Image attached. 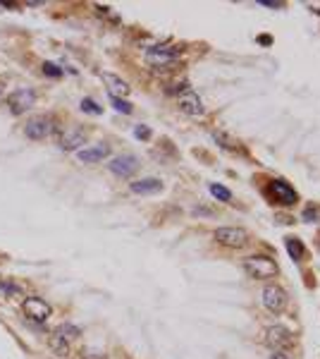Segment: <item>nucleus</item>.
Here are the masks:
<instances>
[{
    "label": "nucleus",
    "instance_id": "1",
    "mask_svg": "<svg viewBox=\"0 0 320 359\" xmlns=\"http://www.w3.org/2000/svg\"><path fill=\"white\" fill-rule=\"evenodd\" d=\"M179 60V51L172 46H153L146 51V62L158 72H170L172 67H177Z\"/></svg>",
    "mask_w": 320,
    "mask_h": 359
},
{
    "label": "nucleus",
    "instance_id": "2",
    "mask_svg": "<svg viewBox=\"0 0 320 359\" xmlns=\"http://www.w3.org/2000/svg\"><path fill=\"white\" fill-rule=\"evenodd\" d=\"M53 132H57V120H55V115H48V113L34 115V118L24 124V134H27L29 139H34V141H41V139L51 137Z\"/></svg>",
    "mask_w": 320,
    "mask_h": 359
},
{
    "label": "nucleus",
    "instance_id": "3",
    "mask_svg": "<svg viewBox=\"0 0 320 359\" xmlns=\"http://www.w3.org/2000/svg\"><path fill=\"white\" fill-rule=\"evenodd\" d=\"M244 271L251 278H258V280H267L277 273V263L267 256H251L244 261Z\"/></svg>",
    "mask_w": 320,
    "mask_h": 359
},
{
    "label": "nucleus",
    "instance_id": "4",
    "mask_svg": "<svg viewBox=\"0 0 320 359\" xmlns=\"http://www.w3.org/2000/svg\"><path fill=\"white\" fill-rule=\"evenodd\" d=\"M86 137H89V132H86L81 124H74V127H67V129L60 132L57 146H60L62 151H79V146L86 144Z\"/></svg>",
    "mask_w": 320,
    "mask_h": 359
},
{
    "label": "nucleus",
    "instance_id": "5",
    "mask_svg": "<svg viewBox=\"0 0 320 359\" xmlns=\"http://www.w3.org/2000/svg\"><path fill=\"white\" fill-rule=\"evenodd\" d=\"M215 242H220L222 247L241 249L249 244V233L244 228H217L215 230Z\"/></svg>",
    "mask_w": 320,
    "mask_h": 359
},
{
    "label": "nucleus",
    "instance_id": "6",
    "mask_svg": "<svg viewBox=\"0 0 320 359\" xmlns=\"http://www.w3.org/2000/svg\"><path fill=\"white\" fill-rule=\"evenodd\" d=\"M7 106L14 115H22V113H27L29 108L36 106V91L29 89V86H22V89H17L7 96Z\"/></svg>",
    "mask_w": 320,
    "mask_h": 359
},
{
    "label": "nucleus",
    "instance_id": "7",
    "mask_svg": "<svg viewBox=\"0 0 320 359\" xmlns=\"http://www.w3.org/2000/svg\"><path fill=\"white\" fill-rule=\"evenodd\" d=\"M22 311H24V316H27V318L43 323L46 318H51V314H53V306L46 302V299H41V297H27V299L22 302Z\"/></svg>",
    "mask_w": 320,
    "mask_h": 359
},
{
    "label": "nucleus",
    "instance_id": "8",
    "mask_svg": "<svg viewBox=\"0 0 320 359\" xmlns=\"http://www.w3.org/2000/svg\"><path fill=\"white\" fill-rule=\"evenodd\" d=\"M263 340H266V345L275 347V350H284V347H292L294 333L284 326H270L263 333Z\"/></svg>",
    "mask_w": 320,
    "mask_h": 359
},
{
    "label": "nucleus",
    "instance_id": "9",
    "mask_svg": "<svg viewBox=\"0 0 320 359\" xmlns=\"http://www.w3.org/2000/svg\"><path fill=\"white\" fill-rule=\"evenodd\" d=\"M287 292L282 290L280 285H266V290H263V306H266L267 311H272V314H280L282 309L287 306Z\"/></svg>",
    "mask_w": 320,
    "mask_h": 359
},
{
    "label": "nucleus",
    "instance_id": "10",
    "mask_svg": "<svg viewBox=\"0 0 320 359\" xmlns=\"http://www.w3.org/2000/svg\"><path fill=\"white\" fill-rule=\"evenodd\" d=\"M107 168H110V173H115L117 178H132L134 173L139 170V158L132 156V153H122V156H115Z\"/></svg>",
    "mask_w": 320,
    "mask_h": 359
},
{
    "label": "nucleus",
    "instance_id": "11",
    "mask_svg": "<svg viewBox=\"0 0 320 359\" xmlns=\"http://www.w3.org/2000/svg\"><path fill=\"white\" fill-rule=\"evenodd\" d=\"M179 111L184 113V115H191V118H201V115L206 113V108H203V103H201L199 94L187 89V91L179 96Z\"/></svg>",
    "mask_w": 320,
    "mask_h": 359
},
{
    "label": "nucleus",
    "instance_id": "12",
    "mask_svg": "<svg viewBox=\"0 0 320 359\" xmlns=\"http://www.w3.org/2000/svg\"><path fill=\"white\" fill-rule=\"evenodd\" d=\"M107 153H110L107 144H96V146H89V149H79L77 158H79L81 163H98V161L107 158Z\"/></svg>",
    "mask_w": 320,
    "mask_h": 359
},
{
    "label": "nucleus",
    "instance_id": "13",
    "mask_svg": "<svg viewBox=\"0 0 320 359\" xmlns=\"http://www.w3.org/2000/svg\"><path fill=\"white\" fill-rule=\"evenodd\" d=\"M270 187H272V194H275V199H277L280 204H284V206H294V204H296V192H294L284 180H275Z\"/></svg>",
    "mask_w": 320,
    "mask_h": 359
},
{
    "label": "nucleus",
    "instance_id": "14",
    "mask_svg": "<svg viewBox=\"0 0 320 359\" xmlns=\"http://www.w3.org/2000/svg\"><path fill=\"white\" fill-rule=\"evenodd\" d=\"M103 77V82H106V86H107V91H110V96H127L132 89H129V84L124 82V79H120L117 74H110V72H103L101 74Z\"/></svg>",
    "mask_w": 320,
    "mask_h": 359
},
{
    "label": "nucleus",
    "instance_id": "15",
    "mask_svg": "<svg viewBox=\"0 0 320 359\" xmlns=\"http://www.w3.org/2000/svg\"><path fill=\"white\" fill-rule=\"evenodd\" d=\"M132 192L141 194V196H146V194H158V192H162V182L156 180V178L136 180V182H132Z\"/></svg>",
    "mask_w": 320,
    "mask_h": 359
},
{
    "label": "nucleus",
    "instance_id": "16",
    "mask_svg": "<svg viewBox=\"0 0 320 359\" xmlns=\"http://www.w3.org/2000/svg\"><path fill=\"white\" fill-rule=\"evenodd\" d=\"M53 335H57L60 340H65L67 345H72V343L81 335V331L77 328V326H72V323H60V326L53 331Z\"/></svg>",
    "mask_w": 320,
    "mask_h": 359
},
{
    "label": "nucleus",
    "instance_id": "17",
    "mask_svg": "<svg viewBox=\"0 0 320 359\" xmlns=\"http://www.w3.org/2000/svg\"><path fill=\"white\" fill-rule=\"evenodd\" d=\"M0 292L5 297H10V299H17V297L24 295V288L19 283H14V280H0Z\"/></svg>",
    "mask_w": 320,
    "mask_h": 359
},
{
    "label": "nucleus",
    "instance_id": "18",
    "mask_svg": "<svg viewBox=\"0 0 320 359\" xmlns=\"http://www.w3.org/2000/svg\"><path fill=\"white\" fill-rule=\"evenodd\" d=\"M213 139L222 146V149H227V151H241L239 141L237 139H232L229 134H225V132H213Z\"/></svg>",
    "mask_w": 320,
    "mask_h": 359
},
{
    "label": "nucleus",
    "instance_id": "19",
    "mask_svg": "<svg viewBox=\"0 0 320 359\" xmlns=\"http://www.w3.org/2000/svg\"><path fill=\"white\" fill-rule=\"evenodd\" d=\"M287 251H289V256H292L294 261H301V259H304V244H301V239L289 237V239H287Z\"/></svg>",
    "mask_w": 320,
    "mask_h": 359
},
{
    "label": "nucleus",
    "instance_id": "20",
    "mask_svg": "<svg viewBox=\"0 0 320 359\" xmlns=\"http://www.w3.org/2000/svg\"><path fill=\"white\" fill-rule=\"evenodd\" d=\"M51 350L57 352V357H67L69 355V345H67L65 340H60L57 335H51Z\"/></svg>",
    "mask_w": 320,
    "mask_h": 359
},
{
    "label": "nucleus",
    "instance_id": "21",
    "mask_svg": "<svg viewBox=\"0 0 320 359\" xmlns=\"http://www.w3.org/2000/svg\"><path fill=\"white\" fill-rule=\"evenodd\" d=\"M81 111L89 113V115H101V113H103V108L96 103L94 98H84V101H81Z\"/></svg>",
    "mask_w": 320,
    "mask_h": 359
},
{
    "label": "nucleus",
    "instance_id": "22",
    "mask_svg": "<svg viewBox=\"0 0 320 359\" xmlns=\"http://www.w3.org/2000/svg\"><path fill=\"white\" fill-rule=\"evenodd\" d=\"M211 194H213L215 199H220V201H229L232 199V192L225 189L222 184H211Z\"/></svg>",
    "mask_w": 320,
    "mask_h": 359
},
{
    "label": "nucleus",
    "instance_id": "23",
    "mask_svg": "<svg viewBox=\"0 0 320 359\" xmlns=\"http://www.w3.org/2000/svg\"><path fill=\"white\" fill-rule=\"evenodd\" d=\"M41 67H43V74H46V77H51V79L62 77V69H60V65H55V62H43Z\"/></svg>",
    "mask_w": 320,
    "mask_h": 359
},
{
    "label": "nucleus",
    "instance_id": "24",
    "mask_svg": "<svg viewBox=\"0 0 320 359\" xmlns=\"http://www.w3.org/2000/svg\"><path fill=\"white\" fill-rule=\"evenodd\" d=\"M110 103L115 106V111L117 113H124V115L132 113V103H127V101H122V98H117V96H110Z\"/></svg>",
    "mask_w": 320,
    "mask_h": 359
},
{
    "label": "nucleus",
    "instance_id": "25",
    "mask_svg": "<svg viewBox=\"0 0 320 359\" xmlns=\"http://www.w3.org/2000/svg\"><path fill=\"white\" fill-rule=\"evenodd\" d=\"M134 137H136V139H144V141H146V139H151V129H148L146 124H139V127L134 129Z\"/></svg>",
    "mask_w": 320,
    "mask_h": 359
},
{
    "label": "nucleus",
    "instance_id": "26",
    "mask_svg": "<svg viewBox=\"0 0 320 359\" xmlns=\"http://www.w3.org/2000/svg\"><path fill=\"white\" fill-rule=\"evenodd\" d=\"M270 359H294L292 355H289V352H282V350H275V352H272V357Z\"/></svg>",
    "mask_w": 320,
    "mask_h": 359
},
{
    "label": "nucleus",
    "instance_id": "27",
    "mask_svg": "<svg viewBox=\"0 0 320 359\" xmlns=\"http://www.w3.org/2000/svg\"><path fill=\"white\" fill-rule=\"evenodd\" d=\"M215 211H211V208H201V206H196L194 208V216H213Z\"/></svg>",
    "mask_w": 320,
    "mask_h": 359
},
{
    "label": "nucleus",
    "instance_id": "28",
    "mask_svg": "<svg viewBox=\"0 0 320 359\" xmlns=\"http://www.w3.org/2000/svg\"><path fill=\"white\" fill-rule=\"evenodd\" d=\"M81 357H84V359H103L101 355H94L91 350H84V355H81Z\"/></svg>",
    "mask_w": 320,
    "mask_h": 359
},
{
    "label": "nucleus",
    "instance_id": "29",
    "mask_svg": "<svg viewBox=\"0 0 320 359\" xmlns=\"http://www.w3.org/2000/svg\"><path fill=\"white\" fill-rule=\"evenodd\" d=\"M261 5H266V7H282V2H272V0H263Z\"/></svg>",
    "mask_w": 320,
    "mask_h": 359
},
{
    "label": "nucleus",
    "instance_id": "30",
    "mask_svg": "<svg viewBox=\"0 0 320 359\" xmlns=\"http://www.w3.org/2000/svg\"><path fill=\"white\" fill-rule=\"evenodd\" d=\"M0 7H7V10H17L19 5H17V2H0Z\"/></svg>",
    "mask_w": 320,
    "mask_h": 359
},
{
    "label": "nucleus",
    "instance_id": "31",
    "mask_svg": "<svg viewBox=\"0 0 320 359\" xmlns=\"http://www.w3.org/2000/svg\"><path fill=\"white\" fill-rule=\"evenodd\" d=\"M0 89H2V82H0Z\"/></svg>",
    "mask_w": 320,
    "mask_h": 359
}]
</instances>
